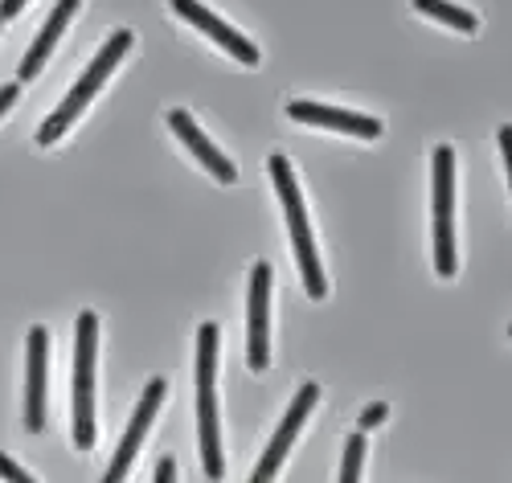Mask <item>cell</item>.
Masks as SVG:
<instances>
[{
	"label": "cell",
	"mask_w": 512,
	"mask_h": 483,
	"mask_svg": "<svg viewBox=\"0 0 512 483\" xmlns=\"http://www.w3.org/2000/svg\"><path fill=\"white\" fill-rule=\"evenodd\" d=\"M455 152L447 144L435 148V271L443 279L455 275Z\"/></svg>",
	"instance_id": "277c9868"
},
{
	"label": "cell",
	"mask_w": 512,
	"mask_h": 483,
	"mask_svg": "<svg viewBox=\"0 0 512 483\" xmlns=\"http://www.w3.org/2000/svg\"><path fill=\"white\" fill-rule=\"evenodd\" d=\"M250 348H246V365L254 373H263L271 365V262H259L250 275Z\"/></svg>",
	"instance_id": "5b68a950"
},
{
	"label": "cell",
	"mask_w": 512,
	"mask_h": 483,
	"mask_svg": "<svg viewBox=\"0 0 512 483\" xmlns=\"http://www.w3.org/2000/svg\"><path fill=\"white\" fill-rule=\"evenodd\" d=\"M168 5H173V13H177V17H185V21H193L201 33H209V37L218 41L222 50H230L238 62H246V66H254V62H259V50H254V46H250V41H246L242 33H234L226 21H218V17H213L205 5H197V0H168Z\"/></svg>",
	"instance_id": "9c48e42d"
},
{
	"label": "cell",
	"mask_w": 512,
	"mask_h": 483,
	"mask_svg": "<svg viewBox=\"0 0 512 483\" xmlns=\"http://www.w3.org/2000/svg\"><path fill=\"white\" fill-rule=\"evenodd\" d=\"M78 13V0H58L54 5V13H50V21L41 25V33H37V41L29 46V54H25V62H21V82H29V78H37L41 74V66H46V58H50V50L58 46V37H62V29L70 25V17Z\"/></svg>",
	"instance_id": "7c38bea8"
},
{
	"label": "cell",
	"mask_w": 512,
	"mask_h": 483,
	"mask_svg": "<svg viewBox=\"0 0 512 483\" xmlns=\"http://www.w3.org/2000/svg\"><path fill=\"white\" fill-rule=\"evenodd\" d=\"M0 475H5V479H13V483H29V479H33V475H29L25 467H17V463H13L5 451H0Z\"/></svg>",
	"instance_id": "e0dca14e"
},
{
	"label": "cell",
	"mask_w": 512,
	"mask_h": 483,
	"mask_svg": "<svg viewBox=\"0 0 512 483\" xmlns=\"http://www.w3.org/2000/svg\"><path fill=\"white\" fill-rule=\"evenodd\" d=\"M361 459H365V434H349L345 443V467H340V479L357 483L361 479Z\"/></svg>",
	"instance_id": "2e32d148"
},
{
	"label": "cell",
	"mask_w": 512,
	"mask_h": 483,
	"mask_svg": "<svg viewBox=\"0 0 512 483\" xmlns=\"http://www.w3.org/2000/svg\"><path fill=\"white\" fill-rule=\"evenodd\" d=\"M25 9V0H0V21H9V17H17Z\"/></svg>",
	"instance_id": "44dd1931"
},
{
	"label": "cell",
	"mask_w": 512,
	"mask_h": 483,
	"mask_svg": "<svg viewBox=\"0 0 512 483\" xmlns=\"http://www.w3.org/2000/svg\"><path fill=\"white\" fill-rule=\"evenodd\" d=\"M414 9H422L426 17H435V21H443V25H455L459 33H476V13H467V9H455V5H447V0H414Z\"/></svg>",
	"instance_id": "9a60e30c"
},
{
	"label": "cell",
	"mask_w": 512,
	"mask_h": 483,
	"mask_svg": "<svg viewBox=\"0 0 512 483\" xmlns=\"http://www.w3.org/2000/svg\"><path fill=\"white\" fill-rule=\"evenodd\" d=\"M267 168H271V181H275V189L283 197V213H287V226H291V246H295V258H300V271H304V287H308L312 299H324L328 283H324L320 258H316V242H312V230H308V209H304L300 185H295L291 160L287 156H271Z\"/></svg>",
	"instance_id": "6da1fadb"
},
{
	"label": "cell",
	"mask_w": 512,
	"mask_h": 483,
	"mask_svg": "<svg viewBox=\"0 0 512 483\" xmlns=\"http://www.w3.org/2000/svg\"><path fill=\"white\" fill-rule=\"evenodd\" d=\"M50 361V332H29V377H25V430H46V365Z\"/></svg>",
	"instance_id": "52a82bcc"
},
{
	"label": "cell",
	"mask_w": 512,
	"mask_h": 483,
	"mask_svg": "<svg viewBox=\"0 0 512 483\" xmlns=\"http://www.w3.org/2000/svg\"><path fill=\"white\" fill-rule=\"evenodd\" d=\"M168 127L177 131V136L189 144V152H193V156H197V160H201V164H205V168H209V172H213V177H218L222 185H234V181H238V168H234V164H230V160H226L218 148H213V144L201 136L197 123H193L185 111H168Z\"/></svg>",
	"instance_id": "8fae6325"
},
{
	"label": "cell",
	"mask_w": 512,
	"mask_h": 483,
	"mask_svg": "<svg viewBox=\"0 0 512 483\" xmlns=\"http://www.w3.org/2000/svg\"><path fill=\"white\" fill-rule=\"evenodd\" d=\"M177 479V463L173 459H160L156 463V483H173Z\"/></svg>",
	"instance_id": "d6986e66"
},
{
	"label": "cell",
	"mask_w": 512,
	"mask_h": 483,
	"mask_svg": "<svg viewBox=\"0 0 512 483\" xmlns=\"http://www.w3.org/2000/svg\"><path fill=\"white\" fill-rule=\"evenodd\" d=\"M197 426H201V459H205V475L222 479V443H218V402H213V389H197Z\"/></svg>",
	"instance_id": "4fadbf2b"
},
{
	"label": "cell",
	"mask_w": 512,
	"mask_h": 483,
	"mask_svg": "<svg viewBox=\"0 0 512 483\" xmlns=\"http://www.w3.org/2000/svg\"><path fill=\"white\" fill-rule=\"evenodd\" d=\"M496 140H500V152H504V160H508V140H512V127H500V136H496Z\"/></svg>",
	"instance_id": "7402d4cb"
},
{
	"label": "cell",
	"mask_w": 512,
	"mask_h": 483,
	"mask_svg": "<svg viewBox=\"0 0 512 483\" xmlns=\"http://www.w3.org/2000/svg\"><path fill=\"white\" fill-rule=\"evenodd\" d=\"M127 50H132V29H119V33H111V37H107V46H103V50H99V58L91 62V70L74 82V91L66 95V103H62L46 123H41V131H37V144H41V148L54 144V140H62V131L82 115V107H87V103L95 99V91L107 82V74L119 66V58H123Z\"/></svg>",
	"instance_id": "7a4b0ae2"
},
{
	"label": "cell",
	"mask_w": 512,
	"mask_h": 483,
	"mask_svg": "<svg viewBox=\"0 0 512 483\" xmlns=\"http://www.w3.org/2000/svg\"><path fill=\"white\" fill-rule=\"evenodd\" d=\"M17 95H21V91H17V82H9V86H0V115H5V111H9L13 103H17Z\"/></svg>",
	"instance_id": "ffe728a7"
},
{
	"label": "cell",
	"mask_w": 512,
	"mask_h": 483,
	"mask_svg": "<svg viewBox=\"0 0 512 483\" xmlns=\"http://www.w3.org/2000/svg\"><path fill=\"white\" fill-rule=\"evenodd\" d=\"M164 389H168V385H164L160 377L144 389V402L136 406L132 422H127L123 443H119V451H115V459H111V467H107V483H119V479L127 475V467H132V459H136V451H140V443H144V434H148V426H152V418H156V410H160V402H164Z\"/></svg>",
	"instance_id": "ba28073f"
},
{
	"label": "cell",
	"mask_w": 512,
	"mask_h": 483,
	"mask_svg": "<svg viewBox=\"0 0 512 483\" xmlns=\"http://www.w3.org/2000/svg\"><path fill=\"white\" fill-rule=\"evenodd\" d=\"M287 115L295 123L336 127V131H349V136H361V140H377L381 136V123L373 115H357V111H336V107H320V103H291Z\"/></svg>",
	"instance_id": "30bf717a"
},
{
	"label": "cell",
	"mask_w": 512,
	"mask_h": 483,
	"mask_svg": "<svg viewBox=\"0 0 512 483\" xmlns=\"http://www.w3.org/2000/svg\"><path fill=\"white\" fill-rule=\"evenodd\" d=\"M74 344V447L91 451L95 447V344H99V316L82 312Z\"/></svg>",
	"instance_id": "3957f363"
},
{
	"label": "cell",
	"mask_w": 512,
	"mask_h": 483,
	"mask_svg": "<svg viewBox=\"0 0 512 483\" xmlns=\"http://www.w3.org/2000/svg\"><path fill=\"white\" fill-rule=\"evenodd\" d=\"M213 373H218V324L197 328V389H213Z\"/></svg>",
	"instance_id": "5bb4252c"
},
{
	"label": "cell",
	"mask_w": 512,
	"mask_h": 483,
	"mask_svg": "<svg viewBox=\"0 0 512 483\" xmlns=\"http://www.w3.org/2000/svg\"><path fill=\"white\" fill-rule=\"evenodd\" d=\"M386 414H390L386 406H381V402H373V406H365V414H361V422H357V426H361V430H373V426H381V422H386Z\"/></svg>",
	"instance_id": "ac0fdd59"
},
{
	"label": "cell",
	"mask_w": 512,
	"mask_h": 483,
	"mask_svg": "<svg viewBox=\"0 0 512 483\" xmlns=\"http://www.w3.org/2000/svg\"><path fill=\"white\" fill-rule=\"evenodd\" d=\"M316 402H320V385H316V381L300 385V393H295V402H291V410H287V418H283L279 434L271 438V447H267L263 463L254 467V483H267V479H271V475L279 471V463H283L287 447L295 443V434H300V426L308 422V414H312V406H316Z\"/></svg>",
	"instance_id": "8992f818"
}]
</instances>
